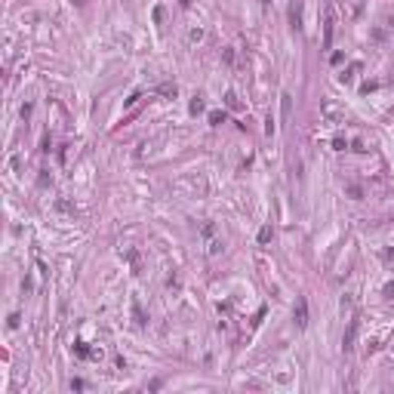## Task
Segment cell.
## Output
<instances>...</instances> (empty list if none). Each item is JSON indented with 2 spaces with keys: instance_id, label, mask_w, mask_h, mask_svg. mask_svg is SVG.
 Returning <instances> with one entry per match:
<instances>
[{
  "instance_id": "cell-1",
  "label": "cell",
  "mask_w": 394,
  "mask_h": 394,
  "mask_svg": "<svg viewBox=\"0 0 394 394\" xmlns=\"http://www.w3.org/2000/svg\"><path fill=\"white\" fill-rule=\"evenodd\" d=\"M292 317H296V327H308V302H305V296H299L296 299V311H292Z\"/></svg>"
},
{
  "instance_id": "cell-2",
  "label": "cell",
  "mask_w": 394,
  "mask_h": 394,
  "mask_svg": "<svg viewBox=\"0 0 394 394\" xmlns=\"http://www.w3.org/2000/svg\"><path fill=\"white\" fill-rule=\"evenodd\" d=\"M289 22H292L296 31H302V4H299V0H292V4H289Z\"/></svg>"
},
{
  "instance_id": "cell-3",
  "label": "cell",
  "mask_w": 394,
  "mask_h": 394,
  "mask_svg": "<svg viewBox=\"0 0 394 394\" xmlns=\"http://www.w3.org/2000/svg\"><path fill=\"white\" fill-rule=\"evenodd\" d=\"M354 336H357V317H351V324H348V333H345V351H351V345H354Z\"/></svg>"
},
{
  "instance_id": "cell-4",
  "label": "cell",
  "mask_w": 394,
  "mask_h": 394,
  "mask_svg": "<svg viewBox=\"0 0 394 394\" xmlns=\"http://www.w3.org/2000/svg\"><path fill=\"white\" fill-rule=\"evenodd\" d=\"M268 240H271V228H268V225H265V228H262V231H259V243H268Z\"/></svg>"
},
{
  "instance_id": "cell-5",
  "label": "cell",
  "mask_w": 394,
  "mask_h": 394,
  "mask_svg": "<svg viewBox=\"0 0 394 394\" xmlns=\"http://www.w3.org/2000/svg\"><path fill=\"white\" fill-rule=\"evenodd\" d=\"M210 120H213V123H225V111H213Z\"/></svg>"
},
{
  "instance_id": "cell-6",
  "label": "cell",
  "mask_w": 394,
  "mask_h": 394,
  "mask_svg": "<svg viewBox=\"0 0 394 394\" xmlns=\"http://www.w3.org/2000/svg\"><path fill=\"white\" fill-rule=\"evenodd\" d=\"M191 111L197 114V111H204V102H201V98H194V102H191Z\"/></svg>"
}]
</instances>
